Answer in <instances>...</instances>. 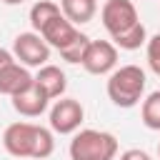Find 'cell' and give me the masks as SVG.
Segmentation results:
<instances>
[{"mask_svg": "<svg viewBox=\"0 0 160 160\" xmlns=\"http://www.w3.org/2000/svg\"><path fill=\"white\" fill-rule=\"evenodd\" d=\"M60 12L72 25H85L98 12V0H60Z\"/></svg>", "mask_w": 160, "mask_h": 160, "instance_id": "7c38bea8", "label": "cell"}, {"mask_svg": "<svg viewBox=\"0 0 160 160\" xmlns=\"http://www.w3.org/2000/svg\"><path fill=\"white\" fill-rule=\"evenodd\" d=\"M12 108H15V112H20L22 118H38V115H42L45 110H48V95L35 85V80L28 85V88H22L20 92H15L12 98Z\"/></svg>", "mask_w": 160, "mask_h": 160, "instance_id": "ba28073f", "label": "cell"}, {"mask_svg": "<svg viewBox=\"0 0 160 160\" xmlns=\"http://www.w3.org/2000/svg\"><path fill=\"white\" fill-rule=\"evenodd\" d=\"M30 82H32V75L18 60L10 62V65H5V68H0V95L12 98L15 92H20L22 88H28Z\"/></svg>", "mask_w": 160, "mask_h": 160, "instance_id": "8fae6325", "label": "cell"}, {"mask_svg": "<svg viewBox=\"0 0 160 160\" xmlns=\"http://www.w3.org/2000/svg\"><path fill=\"white\" fill-rule=\"evenodd\" d=\"M68 152H70V160H115L118 140L112 132L85 128L72 135Z\"/></svg>", "mask_w": 160, "mask_h": 160, "instance_id": "3957f363", "label": "cell"}, {"mask_svg": "<svg viewBox=\"0 0 160 160\" xmlns=\"http://www.w3.org/2000/svg\"><path fill=\"white\" fill-rule=\"evenodd\" d=\"M60 12V5L52 2V0H38L32 8H30V25H32V32H40L50 20H55Z\"/></svg>", "mask_w": 160, "mask_h": 160, "instance_id": "4fadbf2b", "label": "cell"}, {"mask_svg": "<svg viewBox=\"0 0 160 160\" xmlns=\"http://www.w3.org/2000/svg\"><path fill=\"white\" fill-rule=\"evenodd\" d=\"M32 80H35V85L48 95V100H58V98H62V92H65V88H68V80H65V72L58 68V65H42V68H38V75H32Z\"/></svg>", "mask_w": 160, "mask_h": 160, "instance_id": "30bf717a", "label": "cell"}, {"mask_svg": "<svg viewBox=\"0 0 160 160\" xmlns=\"http://www.w3.org/2000/svg\"><path fill=\"white\" fill-rule=\"evenodd\" d=\"M100 20H102V28L110 32V38L118 32H125L128 28L140 22L132 0H105V5L100 10Z\"/></svg>", "mask_w": 160, "mask_h": 160, "instance_id": "8992f818", "label": "cell"}, {"mask_svg": "<svg viewBox=\"0 0 160 160\" xmlns=\"http://www.w3.org/2000/svg\"><path fill=\"white\" fill-rule=\"evenodd\" d=\"M88 45H90V38L80 32V35H78L68 48H62V50H60V55H62V60H65V62H70V65H80V62H82V58H85Z\"/></svg>", "mask_w": 160, "mask_h": 160, "instance_id": "2e32d148", "label": "cell"}, {"mask_svg": "<svg viewBox=\"0 0 160 160\" xmlns=\"http://www.w3.org/2000/svg\"><path fill=\"white\" fill-rule=\"evenodd\" d=\"M80 65L90 75H110L118 68V48L110 40H90Z\"/></svg>", "mask_w": 160, "mask_h": 160, "instance_id": "52a82bcc", "label": "cell"}, {"mask_svg": "<svg viewBox=\"0 0 160 160\" xmlns=\"http://www.w3.org/2000/svg\"><path fill=\"white\" fill-rule=\"evenodd\" d=\"M5 5H20V2H25V0H2Z\"/></svg>", "mask_w": 160, "mask_h": 160, "instance_id": "ffe728a7", "label": "cell"}, {"mask_svg": "<svg viewBox=\"0 0 160 160\" xmlns=\"http://www.w3.org/2000/svg\"><path fill=\"white\" fill-rule=\"evenodd\" d=\"M145 82L140 65H120L108 75V98L118 108H135L145 95Z\"/></svg>", "mask_w": 160, "mask_h": 160, "instance_id": "7a4b0ae2", "label": "cell"}, {"mask_svg": "<svg viewBox=\"0 0 160 160\" xmlns=\"http://www.w3.org/2000/svg\"><path fill=\"white\" fill-rule=\"evenodd\" d=\"M2 148L18 160H45L55 150L52 130L32 122H10L2 132Z\"/></svg>", "mask_w": 160, "mask_h": 160, "instance_id": "6da1fadb", "label": "cell"}, {"mask_svg": "<svg viewBox=\"0 0 160 160\" xmlns=\"http://www.w3.org/2000/svg\"><path fill=\"white\" fill-rule=\"evenodd\" d=\"M38 35H40L50 48H55V50L60 52L62 48H68V45L80 35V30H78V28H75L65 15H58V18H55V20H50V22H48Z\"/></svg>", "mask_w": 160, "mask_h": 160, "instance_id": "9c48e42d", "label": "cell"}, {"mask_svg": "<svg viewBox=\"0 0 160 160\" xmlns=\"http://www.w3.org/2000/svg\"><path fill=\"white\" fill-rule=\"evenodd\" d=\"M12 55L25 68H42L50 60V45L38 32H20L12 40Z\"/></svg>", "mask_w": 160, "mask_h": 160, "instance_id": "277c9868", "label": "cell"}, {"mask_svg": "<svg viewBox=\"0 0 160 160\" xmlns=\"http://www.w3.org/2000/svg\"><path fill=\"white\" fill-rule=\"evenodd\" d=\"M140 118L148 130H160V90H152L148 98H142Z\"/></svg>", "mask_w": 160, "mask_h": 160, "instance_id": "9a60e30c", "label": "cell"}, {"mask_svg": "<svg viewBox=\"0 0 160 160\" xmlns=\"http://www.w3.org/2000/svg\"><path fill=\"white\" fill-rule=\"evenodd\" d=\"M158 158H160V142H158Z\"/></svg>", "mask_w": 160, "mask_h": 160, "instance_id": "44dd1931", "label": "cell"}, {"mask_svg": "<svg viewBox=\"0 0 160 160\" xmlns=\"http://www.w3.org/2000/svg\"><path fill=\"white\" fill-rule=\"evenodd\" d=\"M120 160H152V158L145 150H140V148H130V150H125L120 155Z\"/></svg>", "mask_w": 160, "mask_h": 160, "instance_id": "ac0fdd59", "label": "cell"}, {"mask_svg": "<svg viewBox=\"0 0 160 160\" xmlns=\"http://www.w3.org/2000/svg\"><path fill=\"white\" fill-rule=\"evenodd\" d=\"M110 42H112L115 48H120V50H138L140 45H145V42H148V30H145V25H142V22H135V25H132V28H128L125 32L112 35V38H110Z\"/></svg>", "mask_w": 160, "mask_h": 160, "instance_id": "5bb4252c", "label": "cell"}, {"mask_svg": "<svg viewBox=\"0 0 160 160\" xmlns=\"http://www.w3.org/2000/svg\"><path fill=\"white\" fill-rule=\"evenodd\" d=\"M10 62H15V55H12V50H5V48H0V68H5V65H10Z\"/></svg>", "mask_w": 160, "mask_h": 160, "instance_id": "d6986e66", "label": "cell"}, {"mask_svg": "<svg viewBox=\"0 0 160 160\" xmlns=\"http://www.w3.org/2000/svg\"><path fill=\"white\" fill-rule=\"evenodd\" d=\"M85 120V108L75 98H60L50 108V130L60 135H72Z\"/></svg>", "mask_w": 160, "mask_h": 160, "instance_id": "5b68a950", "label": "cell"}, {"mask_svg": "<svg viewBox=\"0 0 160 160\" xmlns=\"http://www.w3.org/2000/svg\"><path fill=\"white\" fill-rule=\"evenodd\" d=\"M145 55H148L150 70L160 78V32H155L152 38H148V42H145Z\"/></svg>", "mask_w": 160, "mask_h": 160, "instance_id": "e0dca14e", "label": "cell"}]
</instances>
